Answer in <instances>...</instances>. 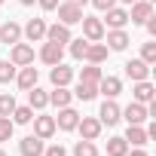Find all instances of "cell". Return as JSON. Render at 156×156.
<instances>
[{
	"instance_id": "2e32d148",
	"label": "cell",
	"mask_w": 156,
	"mask_h": 156,
	"mask_svg": "<svg viewBox=\"0 0 156 156\" xmlns=\"http://www.w3.org/2000/svg\"><path fill=\"white\" fill-rule=\"evenodd\" d=\"M98 92H104L107 98H116L122 92V83L116 80V76H101V80H98Z\"/></svg>"
},
{
	"instance_id": "9a60e30c",
	"label": "cell",
	"mask_w": 156,
	"mask_h": 156,
	"mask_svg": "<svg viewBox=\"0 0 156 156\" xmlns=\"http://www.w3.org/2000/svg\"><path fill=\"white\" fill-rule=\"evenodd\" d=\"M22 40V28L16 25V22H6V25H0V43H19Z\"/></svg>"
},
{
	"instance_id": "9c48e42d",
	"label": "cell",
	"mask_w": 156,
	"mask_h": 156,
	"mask_svg": "<svg viewBox=\"0 0 156 156\" xmlns=\"http://www.w3.org/2000/svg\"><path fill=\"white\" fill-rule=\"evenodd\" d=\"M126 73L132 76L135 83H138V80H147V76H150V64L141 61V58H132V61H126Z\"/></svg>"
},
{
	"instance_id": "d4e9b609",
	"label": "cell",
	"mask_w": 156,
	"mask_h": 156,
	"mask_svg": "<svg viewBox=\"0 0 156 156\" xmlns=\"http://www.w3.org/2000/svg\"><path fill=\"white\" fill-rule=\"evenodd\" d=\"M126 22H129V12H126V9H116V6L107 9V25H110V28H122Z\"/></svg>"
},
{
	"instance_id": "7402d4cb",
	"label": "cell",
	"mask_w": 156,
	"mask_h": 156,
	"mask_svg": "<svg viewBox=\"0 0 156 156\" xmlns=\"http://www.w3.org/2000/svg\"><path fill=\"white\" fill-rule=\"evenodd\" d=\"M147 141H150V138H147V129L129 126V132H126V144H129V147H132V144H135V147H144Z\"/></svg>"
},
{
	"instance_id": "277c9868",
	"label": "cell",
	"mask_w": 156,
	"mask_h": 156,
	"mask_svg": "<svg viewBox=\"0 0 156 156\" xmlns=\"http://www.w3.org/2000/svg\"><path fill=\"white\" fill-rule=\"evenodd\" d=\"M76 122H80V113H76V110H70V107H58L55 129H61V132H73V129H76Z\"/></svg>"
},
{
	"instance_id": "f35d334b",
	"label": "cell",
	"mask_w": 156,
	"mask_h": 156,
	"mask_svg": "<svg viewBox=\"0 0 156 156\" xmlns=\"http://www.w3.org/2000/svg\"><path fill=\"white\" fill-rule=\"evenodd\" d=\"M129 156H147V153H144V150H141V147H138V150H132V153H129Z\"/></svg>"
},
{
	"instance_id": "ac0fdd59",
	"label": "cell",
	"mask_w": 156,
	"mask_h": 156,
	"mask_svg": "<svg viewBox=\"0 0 156 156\" xmlns=\"http://www.w3.org/2000/svg\"><path fill=\"white\" fill-rule=\"evenodd\" d=\"M61 55H64V52H61V46H58V43H49V40H46V43H43V49H40V58H43L46 64H58V61H61Z\"/></svg>"
},
{
	"instance_id": "836d02e7",
	"label": "cell",
	"mask_w": 156,
	"mask_h": 156,
	"mask_svg": "<svg viewBox=\"0 0 156 156\" xmlns=\"http://www.w3.org/2000/svg\"><path fill=\"white\" fill-rule=\"evenodd\" d=\"M86 46H89V40H83V37L80 40H70V55L73 58H83L86 55Z\"/></svg>"
},
{
	"instance_id": "ba28073f",
	"label": "cell",
	"mask_w": 156,
	"mask_h": 156,
	"mask_svg": "<svg viewBox=\"0 0 156 156\" xmlns=\"http://www.w3.org/2000/svg\"><path fill=\"white\" fill-rule=\"evenodd\" d=\"M98 122H101V126H113V122H119V107H116V101H113V98H107V101L101 104Z\"/></svg>"
},
{
	"instance_id": "4fadbf2b",
	"label": "cell",
	"mask_w": 156,
	"mask_h": 156,
	"mask_svg": "<svg viewBox=\"0 0 156 156\" xmlns=\"http://www.w3.org/2000/svg\"><path fill=\"white\" fill-rule=\"evenodd\" d=\"M46 40L49 43H58V46H64V43H70V31H67V25H52V28H46Z\"/></svg>"
},
{
	"instance_id": "b9f144b4",
	"label": "cell",
	"mask_w": 156,
	"mask_h": 156,
	"mask_svg": "<svg viewBox=\"0 0 156 156\" xmlns=\"http://www.w3.org/2000/svg\"><path fill=\"white\" fill-rule=\"evenodd\" d=\"M122 3H135V0H122Z\"/></svg>"
},
{
	"instance_id": "4dcf8cb0",
	"label": "cell",
	"mask_w": 156,
	"mask_h": 156,
	"mask_svg": "<svg viewBox=\"0 0 156 156\" xmlns=\"http://www.w3.org/2000/svg\"><path fill=\"white\" fill-rule=\"evenodd\" d=\"M80 80H86V83H98V80H101V67H98V64H89V67H83Z\"/></svg>"
},
{
	"instance_id": "1f68e13d",
	"label": "cell",
	"mask_w": 156,
	"mask_h": 156,
	"mask_svg": "<svg viewBox=\"0 0 156 156\" xmlns=\"http://www.w3.org/2000/svg\"><path fill=\"white\" fill-rule=\"evenodd\" d=\"M12 129H16V122L9 116H0V141H9L12 138Z\"/></svg>"
},
{
	"instance_id": "7a4b0ae2",
	"label": "cell",
	"mask_w": 156,
	"mask_h": 156,
	"mask_svg": "<svg viewBox=\"0 0 156 156\" xmlns=\"http://www.w3.org/2000/svg\"><path fill=\"white\" fill-rule=\"evenodd\" d=\"M83 34L89 43H98L104 37V22L101 19H92V16H83Z\"/></svg>"
},
{
	"instance_id": "74e56055",
	"label": "cell",
	"mask_w": 156,
	"mask_h": 156,
	"mask_svg": "<svg viewBox=\"0 0 156 156\" xmlns=\"http://www.w3.org/2000/svg\"><path fill=\"white\" fill-rule=\"evenodd\" d=\"M37 3H40L43 9H55V6H58V0H37Z\"/></svg>"
},
{
	"instance_id": "d590c367",
	"label": "cell",
	"mask_w": 156,
	"mask_h": 156,
	"mask_svg": "<svg viewBox=\"0 0 156 156\" xmlns=\"http://www.w3.org/2000/svg\"><path fill=\"white\" fill-rule=\"evenodd\" d=\"M43 153H46V156H67L61 144H52V147H49V150H43Z\"/></svg>"
},
{
	"instance_id": "e575fe53",
	"label": "cell",
	"mask_w": 156,
	"mask_h": 156,
	"mask_svg": "<svg viewBox=\"0 0 156 156\" xmlns=\"http://www.w3.org/2000/svg\"><path fill=\"white\" fill-rule=\"evenodd\" d=\"M141 61H147V64L156 61V43H144V49H141Z\"/></svg>"
},
{
	"instance_id": "44dd1931",
	"label": "cell",
	"mask_w": 156,
	"mask_h": 156,
	"mask_svg": "<svg viewBox=\"0 0 156 156\" xmlns=\"http://www.w3.org/2000/svg\"><path fill=\"white\" fill-rule=\"evenodd\" d=\"M28 101H31V104H28L31 110H43V107L49 104V92H43V89L34 86V89H28Z\"/></svg>"
},
{
	"instance_id": "7c38bea8",
	"label": "cell",
	"mask_w": 156,
	"mask_h": 156,
	"mask_svg": "<svg viewBox=\"0 0 156 156\" xmlns=\"http://www.w3.org/2000/svg\"><path fill=\"white\" fill-rule=\"evenodd\" d=\"M22 34H25L31 43H37V40H43V37H46V22H43V19H31V22L25 25V31H22Z\"/></svg>"
},
{
	"instance_id": "83f0119b",
	"label": "cell",
	"mask_w": 156,
	"mask_h": 156,
	"mask_svg": "<svg viewBox=\"0 0 156 156\" xmlns=\"http://www.w3.org/2000/svg\"><path fill=\"white\" fill-rule=\"evenodd\" d=\"M31 119H34V110H31V107H16V110H12V122H19V126H28Z\"/></svg>"
},
{
	"instance_id": "8992f818",
	"label": "cell",
	"mask_w": 156,
	"mask_h": 156,
	"mask_svg": "<svg viewBox=\"0 0 156 156\" xmlns=\"http://www.w3.org/2000/svg\"><path fill=\"white\" fill-rule=\"evenodd\" d=\"M43 138H37V135H28V138H22L19 141V153L22 156H43Z\"/></svg>"
},
{
	"instance_id": "ee69618b",
	"label": "cell",
	"mask_w": 156,
	"mask_h": 156,
	"mask_svg": "<svg viewBox=\"0 0 156 156\" xmlns=\"http://www.w3.org/2000/svg\"><path fill=\"white\" fill-rule=\"evenodd\" d=\"M0 3H3V0H0Z\"/></svg>"
},
{
	"instance_id": "5b68a950",
	"label": "cell",
	"mask_w": 156,
	"mask_h": 156,
	"mask_svg": "<svg viewBox=\"0 0 156 156\" xmlns=\"http://www.w3.org/2000/svg\"><path fill=\"white\" fill-rule=\"evenodd\" d=\"M119 116H126V122H129V126H141V122H144V119H147L150 113H147V107H144V104L132 101V104H129L126 110H119Z\"/></svg>"
},
{
	"instance_id": "d6986e66",
	"label": "cell",
	"mask_w": 156,
	"mask_h": 156,
	"mask_svg": "<svg viewBox=\"0 0 156 156\" xmlns=\"http://www.w3.org/2000/svg\"><path fill=\"white\" fill-rule=\"evenodd\" d=\"M83 58H86L89 64H101V61L107 58V46H104V43H89V46H86V55H83Z\"/></svg>"
},
{
	"instance_id": "cb8c5ba5",
	"label": "cell",
	"mask_w": 156,
	"mask_h": 156,
	"mask_svg": "<svg viewBox=\"0 0 156 156\" xmlns=\"http://www.w3.org/2000/svg\"><path fill=\"white\" fill-rule=\"evenodd\" d=\"M80 101H92L95 95H98V83H86V80H80L76 83V92H73Z\"/></svg>"
},
{
	"instance_id": "60d3db41",
	"label": "cell",
	"mask_w": 156,
	"mask_h": 156,
	"mask_svg": "<svg viewBox=\"0 0 156 156\" xmlns=\"http://www.w3.org/2000/svg\"><path fill=\"white\" fill-rule=\"evenodd\" d=\"M19 3H22V6H31V3H34V0H19Z\"/></svg>"
},
{
	"instance_id": "603a6c76",
	"label": "cell",
	"mask_w": 156,
	"mask_h": 156,
	"mask_svg": "<svg viewBox=\"0 0 156 156\" xmlns=\"http://www.w3.org/2000/svg\"><path fill=\"white\" fill-rule=\"evenodd\" d=\"M19 86H22V89H34V86H37V67H34V64H25V67L19 70Z\"/></svg>"
},
{
	"instance_id": "5bb4252c",
	"label": "cell",
	"mask_w": 156,
	"mask_h": 156,
	"mask_svg": "<svg viewBox=\"0 0 156 156\" xmlns=\"http://www.w3.org/2000/svg\"><path fill=\"white\" fill-rule=\"evenodd\" d=\"M49 76H52V86H67V83L73 80V70L58 61V64H52V73H49Z\"/></svg>"
},
{
	"instance_id": "7bdbcfd3",
	"label": "cell",
	"mask_w": 156,
	"mask_h": 156,
	"mask_svg": "<svg viewBox=\"0 0 156 156\" xmlns=\"http://www.w3.org/2000/svg\"><path fill=\"white\" fill-rule=\"evenodd\" d=\"M0 156H6V153H3V150H0Z\"/></svg>"
},
{
	"instance_id": "ffe728a7",
	"label": "cell",
	"mask_w": 156,
	"mask_h": 156,
	"mask_svg": "<svg viewBox=\"0 0 156 156\" xmlns=\"http://www.w3.org/2000/svg\"><path fill=\"white\" fill-rule=\"evenodd\" d=\"M153 95H156V89H153L147 80H138V86H135V101H138V104H153Z\"/></svg>"
},
{
	"instance_id": "484cf974",
	"label": "cell",
	"mask_w": 156,
	"mask_h": 156,
	"mask_svg": "<svg viewBox=\"0 0 156 156\" xmlns=\"http://www.w3.org/2000/svg\"><path fill=\"white\" fill-rule=\"evenodd\" d=\"M49 104H55V107H67V104H70V92H67L64 86H55V92H49Z\"/></svg>"
},
{
	"instance_id": "4316f807",
	"label": "cell",
	"mask_w": 156,
	"mask_h": 156,
	"mask_svg": "<svg viewBox=\"0 0 156 156\" xmlns=\"http://www.w3.org/2000/svg\"><path fill=\"white\" fill-rule=\"evenodd\" d=\"M126 153H129L126 138H110L107 141V156H126Z\"/></svg>"
},
{
	"instance_id": "ab89813d",
	"label": "cell",
	"mask_w": 156,
	"mask_h": 156,
	"mask_svg": "<svg viewBox=\"0 0 156 156\" xmlns=\"http://www.w3.org/2000/svg\"><path fill=\"white\" fill-rule=\"evenodd\" d=\"M70 3H76V6H83V3H89V0H70Z\"/></svg>"
},
{
	"instance_id": "e0dca14e",
	"label": "cell",
	"mask_w": 156,
	"mask_h": 156,
	"mask_svg": "<svg viewBox=\"0 0 156 156\" xmlns=\"http://www.w3.org/2000/svg\"><path fill=\"white\" fill-rule=\"evenodd\" d=\"M107 46H110L113 52H122V49L129 46V34H126L122 28H113V31L107 34Z\"/></svg>"
},
{
	"instance_id": "8d00e7d4",
	"label": "cell",
	"mask_w": 156,
	"mask_h": 156,
	"mask_svg": "<svg viewBox=\"0 0 156 156\" xmlns=\"http://www.w3.org/2000/svg\"><path fill=\"white\" fill-rule=\"evenodd\" d=\"M92 3H95V6L101 9V12H107V9H110V6L116 3V0H92Z\"/></svg>"
},
{
	"instance_id": "f1b7e54d",
	"label": "cell",
	"mask_w": 156,
	"mask_h": 156,
	"mask_svg": "<svg viewBox=\"0 0 156 156\" xmlns=\"http://www.w3.org/2000/svg\"><path fill=\"white\" fill-rule=\"evenodd\" d=\"M12 110H16V98L9 92H3L0 95V116H12Z\"/></svg>"
},
{
	"instance_id": "d6a6232c",
	"label": "cell",
	"mask_w": 156,
	"mask_h": 156,
	"mask_svg": "<svg viewBox=\"0 0 156 156\" xmlns=\"http://www.w3.org/2000/svg\"><path fill=\"white\" fill-rule=\"evenodd\" d=\"M16 76V64L12 61H0V83H9Z\"/></svg>"
},
{
	"instance_id": "8fae6325",
	"label": "cell",
	"mask_w": 156,
	"mask_h": 156,
	"mask_svg": "<svg viewBox=\"0 0 156 156\" xmlns=\"http://www.w3.org/2000/svg\"><path fill=\"white\" fill-rule=\"evenodd\" d=\"M150 12H153V6H150V0H135V3H132V22L135 25H144L147 19H150Z\"/></svg>"
},
{
	"instance_id": "3957f363",
	"label": "cell",
	"mask_w": 156,
	"mask_h": 156,
	"mask_svg": "<svg viewBox=\"0 0 156 156\" xmlns=\"http://www.w3.org/2000/svg\"><path fill=\"white\" fill-rule=\"evenodd\" d=\"M9 61H12L16 67L34 64V49H31L28 43H12V55H9Z\"/></svg>"
},
{
	"instance_id": "30bf717a",
	"label": "cell",
	"mask_w": 156,
	"mask_h": 156,
	"mask_svg": "<svg viewBox=\"0 0 156 156\" xmlns=\"http://www.w3.org/2000/svg\"><path fill=\"white\" fill-rule=\"evenodd\" d=\"M34 135L43 138V141L52 138V135H55V119H52V116H34Z\"/></svg>"
},
{
	"instance_id": "f546056e",
	"label": "cell",
	"mask_w": 156,
	"mask_h": 156,
	"mask_svg": "<svg viewBox=\"0 0 156 156\" xmlns=\"http://www.w3.org/2000/svg\"><path fill=\"white\" fill-rule=\"evenodd\" d=\"M73 156H98V150H95V144H92V141H76Z\"/></svg>"
},
{
	"instance_id": "6da1fadb",
	"label": "cell",
	"mask_w": 156,
	"mask_h": 156,
	"mask_svg": "<svg viewBox=\"0 0 156 156\" xmlns=\"http://www.w3.org/2000/svg\"><path fill=\"white\" fill-rule=\"evenodd\" d=\"M58 9V19H61V25H76V22H83V6H76V3H70V0H64V3H58L55 6Z\"/></svg>"
},
{
	"instance_id": "52a82bcc",
	"label": "cell",
	"mask_w": 156,
	"mask_h": 156,
	"mask_svg": "<svg viewBox=\"0 0 156 156\" xmlns=\"http://www.w3.org/2000/svg\"><path fill=\"white\" fill-rule=\"evenodd\" d=\"M76 129H80L83 141H95V138L101 135V122H98V119H92V116H83L80 122H76Z\"/></svg>"
}]
</instances>
